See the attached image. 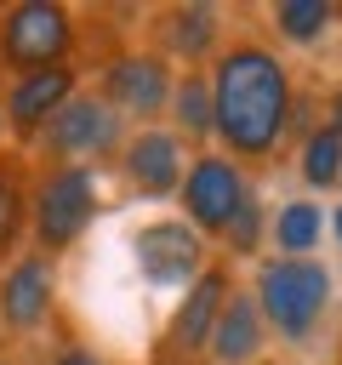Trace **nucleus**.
Instances as JSON below:
<instances>
[{
    "mask_svg": "<svg viewBox=\"0 0 342 365\" xmlns=\"http://www.w3.org/2000/svg\"><path fill=\"white\" fill-rule=\"evenodd\" d=\"M211 108L228 160H268L291 125V68L268 46L234 40L211 57Z\"/></svg>",
    "mask_w": 342,
    "mask_h": 365,
    "instance_id": "obj_1",
    "label": "nucleus"
},
{
    "mask_svg": "<svg viewBox=\"0 0 342 365\" xmlns=\"http://www.w3.org/2000/svg\"><path fill=\"white\" fill-rule=\"evenodd\" d=\"M331 302V268L314 262V257H279V262H262L256 274V308H262V325H274L285 342H302L319 314Z\"/></svg>",
    "mask_w": 342,
    "mask_h": 365,
    "instance_id": "obj_2",
    "label": "nucleus"
},
{
    "mask_svg": "<svg viewBox=\"0 0 342 365\" xmlns=\"http://www.w3.org/2000/svg\"><path fill=\"white\" fill-rule=\"evenodd\" d=\"M74 51V17L57 0H17L0 11V63L17 74L34 68H68Z\"/></svg>",
    "mask_w": 342,
    "mask_h": 365,
    "instance_id": "obj_3",
    "label": "nucleus"
},
{
    "mask_svg": "<svg viewBox=\"0 0 342 365\" xmlns=\"http://www.w3.org/2000/svg\"><path fill=\"white\" fill-rule=\"evenodd\" d=\"M97 211V171L91 165H51L34 188V240L40 251H68Z\"/></svg>",
    "mask_w": 342,
    "mask_h": 365,
    "instance_id": "obj_4",
    "label": "nucleus"
},
{
    "mask_svg": "<svg viewBox=\"0 0 342 365\" xmlns=\"http://www.w3.org/2000/svg\"><path fill=\"white\" fill-rule=\"evenodd\" d=\"M245 200H251L245 171H239V160H228V154H200V160L182 171V211H188V228H194L200 240H205V234L222 240Z\"/></svg>",
    "mask_w": 342,
    "mask_h": 365,
    "instance_id": "obj_5",
    "label": "nucleus"
},
{
    "mask_svg": "<svg viewBox=\"0 0 342 365\" xmlns=\"http://www.w3.org/2000/svg\"><path fill=\"white\" fill-rule=\"evenodd\" d=\"M40 148H46L57 165H86V160H103L108 148H120V114H114L103 97L74 91V97L51 114V125L40 131Z\"/></svg>",
    "mask_w": 342,
    "mask_h": 365,
    "instance_id": "obj_6",
    "label": "nucleus"
},
{
    "mask_svg": "<svg viewBox=\"0 0 342 365\" xmlns=\"http://www.w3.org/2000/svg\"><path fill=\"white\" fill-rule=\"evenodd\" d=\"M131 257L137 268L154 279V285H194L205 274V240L177 222V217H160V222H142L131 234Z\"/></svg>",
    "mask_w": 342,
    "mask_h": 365,
    "instance_id": "obj_7",
    "label": "nucleus"
},
{
    "mask_svg": "<svg viewBox=\"0 0 342 365\" xmlns=\"http://www.w3.org/2000/svg\"><path fill=\"white\" fill-rule=\"evenodd\" d=\"M171 68L160 51H120L108 68H103V103L114 114H137V120H154L165 103H171Z\"/></svg>",
    "mask_w": 342,
    "mask_h": 365,
    "instance_id": "obj_8",
    "label": "nucleus"
},
{
    "mask_svg": "<svg viewBox=\"0 0 342 365\" xmlns=\"http://www.w3.org/2000/svg\"><path fill=\"white\" fill-rule=\"evenodd\" d=\"M51 297H57V279H51V257L46 251H28L17 257L6 274H0V325L6 331H40L46 314H51Z\"/></svg>",
    "mask_w": 342,
    "mask_h": 365,
    "instance_id": "obj_9",
    "label": "nucleus"
},
{
    "mask_svg": "<svg viewBox=\"0 0 342 365\" xmlns=\"http://www.w3.org/2000/svg\"><path fill=\"white\" fill-rule=\"evenodd\" d=\"M74 97V68H34V74H17L11 91H6V131L17 143L40 137L51 125V114Z\"/></svg>",
    "mask_w": 342,
    "mask_h": 365,
    "instance_id": "obj_10",
    "label": "nucleus"
},
{
    "mask_svg": "<svg viewBox=\"0 0 342 365\" xmlns=\"http://www.w3.org/2000/svg\"><path fill=\"white\" fill-rule=\"evenodd\" d=\"M234 297V285H228V274L222 268H205L188 291H182V308L171 314V325H165V354L171 359H182V354H200L205 342H211V325H217V314H222V302Z\"/></svg>",
    "mask_w": 342,
    "mask_h": 365,
    "instance_id": "obj_11",
    "label": "nucleus"
},
{
    "mask_svg": "<svg viewBox=\"0 0 342 365\" xmlns=\"http://www.w3.org/2000/svg\"><path fill=\"white\" fill-rule=\"evenodd\" d=\"M120 171H125V182L137 188V194H171V188H182V143H177V131H160V125H148V131H137L125 148H120Z\"/></svg>",
    "mask_w": 342,
    "mask_h": 365,
    "instance_id": "obj_12",
    "label": "nucleus"
},
{
    "mask_svg": "<svg viewBox=\"0 0 342 365\" xmlns=\"http://www.w3.org/2000/svg\"><path fill=\"white\" fill-rule=\"evenodd\" d=\"M262 308H256V297H245V291H234L228 302H222V314H217V325H211V342H205V354L217 359V365H251L256 354H262Z\"/></svg>",
    "mask_w": 342,
    "mask_h": 365,
    "instance_id": "obj_13",
    "label": "nucleus"
},
{
    "mask_svg": "<svg viewBox=\"0 0 342 365\" xmlns=\"http://www.w3.org/2000/svg\"><path fill=\"white\" fill-rule=\"evenodd\" d=\"M217 34H222V11L205 6V0H188V6H165V11H160V40H165V51L182 57V63L217 57V51H222Z\"/></svg>",
    "mask_w": 342,
    "mask_h": 365,
    "instance_id": "obj_14",
    "label": "nucleus"
},
{
    "mask_svg": "<svg viewBox=\"0 0 342 365\" xmlns=\"http://www.w3.org/2000/svg\"><path fill=\"white\" fill-rule=\"evenodd\" d=\"M171 114H177V131L188 143H205L217 131V108H211V74L188 68L177 86H171Z\"/></svg>",
    "mask_w": 342,
    "mask_h": 365,
    "instance_id": "obj_15",
    "label": "nucleus"
},
{
    "mask_svg": "<svg viewBox=\"0 0 342 365\" xmlns=\"http://www.w3.org/2000/svg\"><path fill=\"white\" fill-rule=\"evenodd\" d=\"M319 205L314 200H291V205H279V217H274V245L285 251V257H308L314 245H319Z\"/></svg>",
    "mask_w": 342,
    "mask_h": 365,
    "instance_id": "obj_16",
    "label": "nucleus"
},
{
    "mask_svg": "<svg viewBox=\"0 0 342 365\" xmlns=\"http://www.w3.org/2000/svg\"><path fill=\"white\" fill-rule=\"evenodd\" d=\"M331 17H336L331 0H285V6H274V29H279L285 40H296V46L319 40V34L331 29Z\"/></svg>",
    "mask_w": 342,
    "mask_h": 365,
    "instance_id": "obj_17",
    "label": "nucleus"
},
{
    "mask_svg": "<svg viewBox=\"0 0 342 365\" xmlns=\"http://www.w3.org/2000/svg\"><path fill=\"white\" fill-rule=\"evenodd\" d=\"M302 182H308V188H331V182H342V131L319 125V131L302 143Z\"/></svg>",
    "mask_w": 342,
    "mask_h": 365,
    "instance_id": "obj_18",
    "label": "nucleus"
},
{
    "mask_svg": "<svg viewBox=\"0 0 342 365\" xmlns=\"http://www.w3.org/2000/svg\"><path fill=\"white\" fill-rule=\"evenodd\" d=\"M23 228V171L17 160H0V251L17 240Z\"/></svg>",
    "mask_w": 342,
    "mask_h": 365,
    "instance_id": "obj_19",
    "label": "nucleus"
},
{
    "mask_svg": "<svg viewBox=\"0 0 342 365\" xmlns=\"http://www.w3.org/2000/svg\"><path fill=\"white\" fill-rule=\"evenodd\" d=\"M222 240H228V251H239V257H245V251H256V240H262V205H256V194L239 205V217L228 222V234H222Z\"/></svg>",
    "mask_w": 342,
    "mask_h": 365,
    "instance_id": "obj_20",
    "label": "nucleus"
},
{
    "mask_svg": "<svg viewBox=\"0 0 342 365\" xmlns=\"http://www.w3.org/2000/svg\"><path fill=\"white\" fill-rule=\"evenodd\" d=\"M51 365H103V354H91V348H74V342H68V348H57V359H51Z\"/></svg>",
    "mask_w": 342,
    "mask_h": 365,
    "instance_id": "obj_21",
    "label": "nucleus"
},
{
    "mask_svg": "<svg viewBox=\"0 0 342 365\" xmlns=\"http://www.w3.org/2000/svg\"><path fill=\"white\" fill-rule=\"evenodd\" d=\"M325 125H331V131H342V86L331 91V120H325Z\"/></svg>",
    "mask_w": 342,
    "mask_h": 365,
    "instance_id": "obj_22",
    "label": "nucleus"
},
{
    "mask_svg": "<svg viewBox=\"0 0 342 365\" xmlns=\"http://www.w3.org/2000/svg\"><path fill=\"white\" fill-rule=\"evenodd\" d=\"M336 240H342V205H336Z\"/></svg>",
    "mask_w": 342,
    "mask_h": 365,
    "instance_id": "obj_23",
    "label": "nucleus"
},
{
    "mask_svg": "<svg viewBox=\"0 0 342 365\" xmlns=\"http://www.w3.org/2000/svg\"><path fill=\"white\" fill-rule=\"evenodd\" d=\"M0 365H6V359H0Z\"/></svg>",
    "mask_w": 342,
    "mask_h": 365,
    "instance_id": "obj_24",
    "label": "nucleus"
}]
</instances>
